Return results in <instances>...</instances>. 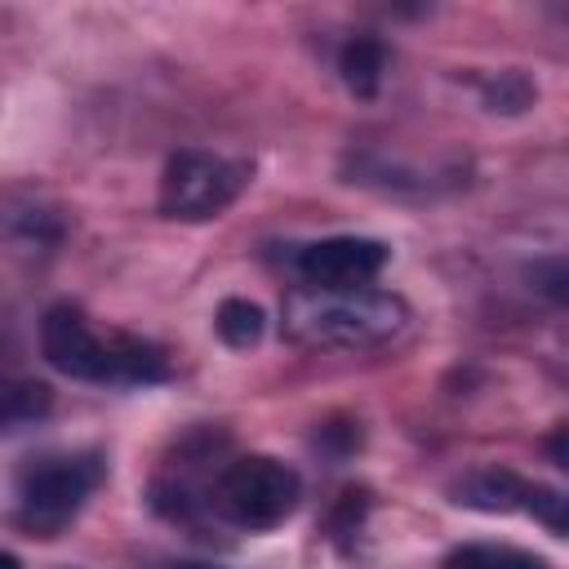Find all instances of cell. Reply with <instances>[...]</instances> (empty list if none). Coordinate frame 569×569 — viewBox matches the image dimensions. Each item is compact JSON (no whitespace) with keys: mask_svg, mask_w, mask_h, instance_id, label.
I'll list each match as a JSON object with an SVG mask.
<instances>
[{"mask_svg":"<svg viewBox=\"0 0 569 569\" xmlns=\"http://www.w3.org/2000/svg\"><path fill=\"white\" fill-rule=\"evenodd\" d=\"M44 360L80 382H160L169 378V360L156 342L133 333H98L89 316L71 302H58L40 320Z\"/></svg>","mask_w":569,"mask_h":569,"instance_id":"1","label":"cell"},{"mask_svg":"<svg viewBox=\"0 0 569 569\" xmlns=\"http://www.w3.org/2000/svg\"><path fill=\"white\" fill-rule=\"evenodd\" d=\"M405 325H409V307L382 289H347V293L302 289L284 302V329L307 347L369 351L391 342Z\"/></svg>","mask_w":569,"mask_h":569,"instance_id":"2","label":"cell"},{"mask_svg":"<svg viewBox=\"0 0 569 569\" xmlns=\"http://www.w3.org/2000/svg\"><path fill=\"white\" fill-rule=\"evenodd\" d=\"M102 480L98 453H53L31 458L18 476V525L31 538H58Z\"/></svg>","mask_w":569,"mask_h":569,"instance_id":"3","label":"cell"},{"mask_svg":"<svg viewBox=\"0 0 569 569\" xmlns=\"http://www.w3.org/2000/svg\"><path fill=\"white\" fill-rule=\"evenodd\" d=\"M302 498V480L293 467H284L280 458H267V453H249V458H236L222 476H218V489H213V502L218 511L236 525V529H249V533H262V529H276L293 516Z\"/></svg>","mask_w":569,"mask_h":569,"instance_id":"4","label":"cell"},{"mask_svg":"<svg viewBox=\"0 0 569 569\" xmlns=\"http://www.w3.org/2000/svg\"><path fill=\"white\" fill-rule=\"evenodd\" d=\"M249 182V164L187 147L173 151L164 173H160V213L182 218V222H204L218 218Z\"/></svg>","mask_w":569,"mask_h":569,"instance_id":"5","label":"cell"},{"mask_svg":"<svg viewBox=\"0 0 569 569\" xmlns=\"http://www.w3.org/2000/svg\"><path fill=\"white\" fill-rule=\"evenodd\" d=\"M453 502H462L471 511H520V516H533L542 529L569 538V493L520 480L516 471H502V467L471 471L453 489Z\"/></svg>","mask_w":569,"mask_h":569,"instance_id":"6","label":"cell"},{"mask_svg":"<svg viewBox=\"0 0 569 569\" xmlns=\"http://www.w3.org/2000/svg\"><path fill=\"white\" fill-rule=\"evenodd\" d=\"M382 267H387V244L369 240V236H329V240H316L298 253L302 284L329 289V293L369 289Z\"/></svg>","mask_w":569,"mask_h":569,"instance_id":"7","label":"cell"},{"mask_svg":"<svg viewBox=\"0 0 569 569\" xmlns=\"http://www.w3.org/2000/svg\"><path fill=\"white\" fill-rule=\"evenodd\" d=\"M338 71H342V84L356 98H373L378 84H382V71H387V49L378 40H369V36H356V40L342 44Z\"/></svg>","mask_w":569,"mask_h":569,"instance_id":"8","label":"cell"},{"mask_svg":"<svg viewBox=\"0 0 569 569\" xmlns=\"http://www.w3.org/2000/svg\"><path fill=\"white\" fill-rule=\"evenodd\" d=\"M440 569H551V565L542 556H533V551H520V547L467 542V547H453Z\"/></svg>","mask_w":569,"mask_h":569,"instance_id":"9","label":"cell"},{"mask_svg":"<svg viewBox=\"0 0 569 569\" xmlns=\"http://www.w3.org/2000/svg\"><path fill=\"white\" fill-rule=\"evenodd\" d=\"M213 329H218V338H222L227 347L244 351V347H253V342L262 338L267 316H262V307L249 302V298H227V302L218 307V316H213Z\"/></svg>","mask_w":569,"mask_h":569,"instance_id":"10","label":"cell"},{"mask_svg":"<svg viewBox=\"0 0 569 569\" xmlns=\"http://www.w3.org/2000/svg\"><path fill=\"white\" fill-rule=\"evenodd\" d=\"M53 409V391L44 387V382H13L9 391H4V405H0V422L9 427V431H18V427H31V422H40L44 413Z\"/></svg>","mask_w":569,"mask_h":569,"instance_id":"11","label":"cell"},{"mask_svg":"<svg viewBox=\"0 0 569 569\" xmlns=\"http://www.w3.org/2000/svg\"><path fill=\"white\" fill-rule=\"evenodd\" d=\"M533 80L525 71H498L489 80H480V98L489 111H502V116H520L525 107H533Z\"/></svg>","mask_w":569,"mask_h":569,"instance_id":"12","label":"cell"},{"mask_svg":"<svg viewBox=\"0 0 569 569\" xmlns=\"http://www.w3.org/2000/svg\"><path fill=\"white\" fill-rule=\"evenodd\" d=\"M525 280L538 298L556 302V307H569V258H538L525 267Z\"/></svg>","mask_w":569,"mask_h":569,"instance_id":"13","label":"cell"},{"mask_svg":"<svg viewBox=\"0 0 569 569\" xmlns=\"http://www.w3.org/2000/svg\"><path fill=\"white\" fill-rule=\"evenodd\" d=\"M547 458H551L560 471H569V427H556V431L547 436Z\"/></svg>","mask_w":569,"mask_h":569,"instance_id":"14","label":"cell"},{"mask_svg":"<svg viewBox=\"0 0 569 569\" xmlns=\"http://www.w3.org/2000/svg\"><path fill=\"white\" fill-rule=\"evenodd\" d=\"M164 569H218V565H204V560H173V565H164Z\"/></svg>","mask_w":569,"mask_h":569,"instance_id":"15","label":"cell"},{"mask_svg":"<svg viewBox=\"0 0 569 569\" xmlns=\"http://www.w3.org/2000/svg\"><path fill=\"white\" fill-rule=\"evenodd\" d=\"M0 569H22V565H18V556H13V551H4V556H0Z\"/></svg>","mask_w":569,"mask_h":569,"instance_id":"16","label":"cell"}]
</instances>
